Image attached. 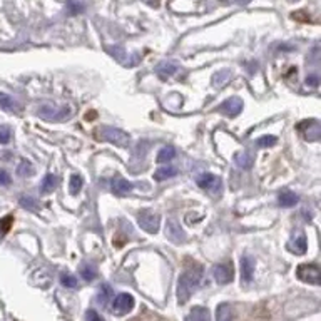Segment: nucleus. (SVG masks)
<instances>
[{
	"label": "nucleus",
	"mask_w": 321,
	"mask_h": 321,
	"mask_svg": "<svg viewBox=\"0 0 321 321\" xmlns=\"http://www.w3.org/2000/svg\"><path fill=\"white\" fill-rule=\"evenodd\" d=\"M186 321H211V313L204 306H194L188 313Z\"/></svg>",
	"instance_id": "13"
},
{
	"label": "nucleus",
	"mask_w": 321,
	"mask_h": 321,
	"mask_svg": "<svg viewBox=\"0 0 321 321\" xmlns=\"http://www.w3.org/2000/svg\"><path fill=\"white\" fill-rule=\"evenodd\" d=\"M296 276L303 283L321 286V268L314 264H300L296 270Z\"/></svg>",
	"instance_id": "3"
},
{
	"label": "nucleus",
	"mask_w": 321,
	"mask_h": 321,
	"mask_svg": "<svg viewBox=\"0 0 321 321\" xmlns=\"http://www.w3.org/2000/svg\"><path fill=\"white\" fill-rule=\"evenodd\" d=\"M12 222H14L12 216H6L4 220H0V238H4L7 234L8 230H10V226H12Z\"/></svg>",
	"instance_id": "27"
},
{
	"label": "nucleus",
	"mask_w": 321,
	"mask_h": 321,
	"mask_svg": "<svg viewBox=\"0 0 321 321\" xmlns=\"http://www.w3.org/2000/svg\"><path fill=\"white\" fill-rule=\"evenodd\" d=\"M10 140V129L7 126H2L0 128V144H7Z\"/></svg>",
	"instance_id": "30"
},
{
	"label": "nucleus",
	"mask_w": 321,
	"mask_h": 321,
	"mask_svg": "<svg viewBox=\"0 0 321 321\" xmlns=\"http://www.w3.org/2000/svg\"><path fill=\"white\" fill-rule=\"evenodd\" d=\"M0 107H4V109H7V110L14 109V100L10 99V96L0 92Z\"/></svg>",
	"instance_id": "29"
},
{
	"label": "nucleus",
	"mask_w": 321,
	"mask_h": 321,
	"mask_svg": "<svg viewBox=\"0 0 321 321\" xmlns=\"http://www.w3.org/2000/svg\"><path fill=\"white\" fill-rule=\"evenodd\" d=\"M138 222L144 231L150 232V234H156L160 226V216L152 211H140L138 216Z\"/></svg>",
	"instance_id": "4"
},
{
	"label": "nucleus",
	"mask_w": 321,
	"mask_h": 321,
	"mask_svg": "<svg viewBox=\"0 0 321 321\" xmlns=\"http://www.w3.org/2000/svg\"><path fill=\"white\" fill-rule=\"evenodd\" d=\"M240 271H241V281L244 283H251L252 281V274H254V260L251 256H241L240 260Z\"/></svg>",
	"instance_id": "10"
},
{
	"label": "nucleus",
	"mask_w": 321,
	"mask_h": 321,
	"mask_svg": "<svg viewBox=\"0 0 321 321\" xmlns=\"http://www.w3.org/2000/svg\"><path fill=\"white\" fill-rule=\"evenodd\" d=\"M20 204H22L24 208L32 209V211H36V209H37V204H36V201H34L32 198H22L20 199Z\"/></svg>",
	"instance_id": "33"
},
{
	"label": "nucleus",
	"mask_w": 321,
	"mask_h": 321,
	"mask_svg": "<svg viewBox=\"0 0 321 321\" xmlns=\"http://www.w3.org/2000/svg\"><path fill=\"white\" fill-rule=\"evenodd\" d=\"M110 188H112V191L116 194H119V196H124V194H128L132 191V184H130L128 179H124L122 176H114L112 181H110Z\"/></svg>",
	"instance_id": "12"
},
{
	"label": "nucleus",
	"mask_w": 321,
	"mask_h": 321,
	"mask_svg": "<svg viewBox=\"0 0 321 321\" xmlns=\"http://www.w3.org/2000/svg\"><path fill=\"white\" fill-rule=\"evenodd\" d=\"M276 142H278V139L274 136H262V138L256 140V146H260V148H273Z\"/></svg>",
	"instance_id": "25"
},
{
	"label": "nucleus",
	"mask_w": 321,
	"mask_h": 321,
	"mask_svg": "<svg viewBox=\"0 0 321 321\" xmlns=\"http://www.w3.org/2000/svg\"><path fill=\"white\" fill-rule=\"evenodd\" d=\"M134 304H136V301L129 293H120L116 296L112 301V313L116 316H124L132 311Z\"/></svg>",
	"instance_id": "5"
},
{
	"label": "nucleus",
	"mask_w": 321,
	"mask_h": 321,
	"mask_svg": "<svg viewBox=\"0 0 321 321\" xmlns=\"http://www.w3.org/2000/svg\"><path fill=\"white\" fill-rule=\"evenodd\" d=\"M241 110H242V100L240 97H231V99L221 102V104L218 106V112L224 114L228 118H236V116H240Z\"/></svg>",
	"instance_id": "9"
},
{
	"label": "nucleus",
	"mask_w": 321,
	"mask_h": 321,
	"mask_svg": "<svg viewBox=\"0 0 321 321\" xmlns=\"http://www.w3.org/2000/svg\"><path fill=\"white\" fill-rule=\"evenodd\" d=\"M174 156H176V149H174L172 146H166V148H162L159 150L158 160L159 162H169V160L174 159Z\"/></svg>",
	"instance_id": "21"
},
{
	"label": "nucleus",
	"mask_w": 321,
	"mask_h": 321,
	"mask_svg": "<svg viewBox=\"0 0 321 321\" xmlns=\"http://www.w3.org/2000/svg\"><path fill=\"white\" fill-rule=\"evenodd\" d=\"M178 70H179V67L174 66V64H171V62H164V64H159L158 69H156V72H158V76L160 77V79H164V80L169 79L171 76H176Z\"/></svg>",
	"instance_id": "16"
},
{
	"label": "nucleus",
	"mask_w": 321,
	"mask_h": 321,
	"mask_svg": "<svg viewBox=\"0 0 321 321\" xmlns=\"http://www.w3.org/2000/svg\"><path fill=\"white\" fill-rule=\"evenodd\" d=\"M298 130L303 134L306 140H318L321 139V124L316 120H303L298 124Z\"/></svg>",
	"instance_id": "8"
},
{
	"label": "nucleus",
	"mask_w": 321,
	"mask_h": 321,
	"mask_svg": "<svg viewBox=\"0 0 321 321\" xmlns=\"http://www.w3.org/2000/svg\"><path fill=\"white\" fill-rule=\"evenodd\" d=\"M288 250L293 251L294 254H304L306 250H308V242H306V238L304 236H298L296 240H293L288 244Z\"/></svg>",
	"instance_id": "18"
},
{
	"label": "nucleus",
	"mask_w": 321,
	"mask_h": 321,
	"mask_svg": "<svg viewBox=\"0 0 321 321\" xmlns=\"http://www.w3.org/2000/svg\"><path fill=\"white\" fill-rule=\"evenodd\" d=\"M57 178L54 176V174H47L46 178H44V181H42V189H40V192L42 194H48V192H52L54 189H56L57 186Z\"/></svg>",
	"instance_id": "19"
},
{
	"label": "nucleus",
	"mask_w": 321,
	"mask_h": 321,
	"mask_svg": "<svg viewBox=\"0 0 321 321\" xmlns=\"http://www.w3.org/2000/svg\"><path fill=\"white\" fill-rule=\"evenodd\" d=\"M97 276V273H96V270L92 266H82L80 268V278L82 280H86V281H92Z\"/></svg>",
	"instance_id": "26"
},
{
	"label": "nucleus",
	"mask_w": 321,
	"mask_h": 321,
	"mask_svg": "<svg viewBox=\"0 0 321 321\" xmlns=\"http://www.w3.org/2000/svg\"><path fill=\"white\" fill-rule=\"evenodd\" d=\"M96 138L99 140H107V142L119 146V148H128L130 142V138L128 132L120 130L118 128H107V126H102L96 130Z\"/></svg>",
	"instance_id": "2"
},
{
	"label": "nucleus",
	"mask_w": 321,
	"mask_h": 321,
	"mask_svg": "<svg viewBox=\"0 0 321 321\" xmlns=\"http://www.w3.org/2000/svg\"><path fill=\"white\" fill-rule=\"evenodd\" d=\"M300 201L298 194H294L293 191H290V189H284V191L280 192L278 196V204L281 208H291V206H296Z\"/></svg>",
	"instance_id": "14"
},
{
	"label": "nucleus",
	"mask_w": 321,
	"mask_h": 321,
	"mask_svg": "<svg viewBox=\"0 0 321 321\" xmlns=\"http://www.w3.org/2000/svg\"><path fill=\"white\" fill-rule=\"evenodd\" d=\"M212 276L214 280L218 281L220 284H228L234 280V268H232V262H220L212 268Z\"/></svg>",
	"instance_id": "7"
},
{
	"label": "nucleus",
	"mask_w": 321,
	"mask_h": 321,
	"mask_svg": "<svg viewBox=\"0 0 321 321\" xmlns=\"http://www.w3.org/2000/svg\"><path fill=\"white\" fill-rule=\"evenodd\" d=\"M86 321H104V318H102V316L97 313L96 310H87Z\"/></svg>",
	"instance_id": "32"
},
{
	"label": "nucleus",
	"mask_w": 321,
	"mask_h": 321,
	"mask_svg": "<svg viewBox=\"0 0 321 321\" xmlns=\"http://www.w3.org/2000/svg\"><path fill=\"white\" fill-rule=\"evenodd\" d=\"M198 186L206 189V191H212V189H220L221 188V179L218 176H214L211 172H202L201 176L196 179Z\"/></svg>",
	"instance_id": "11"
},
{
	"label": "nucleus",
	"mask_w": 321,
	"mask_h": 321,
	"mask_svg": "<svg viewBox=\"0 0 321 321\" xmlns=\"http://www.w3.org/2000/svg\"><path fill=\"white\" fill-rule=\"evenodd\" d=\"M8 184H10V176L0 169V186H8Z\"/></svg>",
	"instance_id": "34"
},
{
	"label": "nucleus",
	"mask_w": 321,
	"mask_h": 321,
	"mask_svg": "<svg viewBox=\"0 0 321 321\" xmlns=\"http://www.w3.org/2000/svg\"><path fill=\"white\" fill-rule=\"evenodd\" d=\"M110 296H112V288H110V286H102L100 288V296H99V300L102 301V303H106L107 300L110 298Z\"/></svg>",
	"instance_id": "31"
},
{
	"label": "nucleus",
	"mask_w": 321,
	"mask_h": 321,
	"mask_svg": "<svg viewBox=\"0 0 321 321\" xmlns=\"http://www.w3.org/2000/svg\"><path fill=\"white\" fill-rule=\"evenodd\" d=\"M166 236H168L171 241H176V242H182V240H184V232H182V230L179 228L178 222H174L172 220L168 222Z\"/></svg>",
	"instance_id": "15"
},
{
	"label": "nucleus",
	"mask_w": 321,
	"mask_h": 321,
	"mask_svg": "<svg viewBox=\"0 0 321 321\" xmlns=\"http://www.w3.org/2000/svg\"><path fill=\"white\" fill-rule=\"evenodd\" d=\"M216 321H234L231 304L221 303L220 306H218V310H216Z\"/></svg>",
	"instance_id": "17"
},
{
	"label": "nucleus",
	"mask_w": 321,
	"mask_h": 321,
	"mask_svg": "<svg viewBox=\"0 0 321 321\" xmlns=\"http://www.w3.org/2000/svg\"><path fill=\"white\" fill-rule=\"evenodd\" d=\"M318 84H320V77L318 76H308V77H306V86L316 87Z\"/></svg>",
	"instance_id": "35"
},
{
	"label": "nucleus",
	"mask_w": 321,
	"mask_h": 321,
	"mask_svg": "<svg viewBox=\"0 0 321 321\" xmlns=\"http://www.w3.org/2000/svg\"><path fill=\"white\" fill-rule=\"evenodd\" d=\"M176 174V169L171 168V166H166V168H159L158 171L154 172V179L156 181H166V179L172 178Z\"/></svg>",
	"instance_id": "20"
},
{
	"label": "nucleus",
	"mask_w": 321,
	"mask_h": 321,
	"mask_svg": "<svg viewBox=\"0 0 321 321\" xmlns=\"http://www.w3.org/2000/svg\"><path fill=\"white\" fill-rule=\"evenodd\" d=\"M17 174H18V176H22V178L32 176V174H34V166L28 162V160H22L20 166H18V169H17Z\"/></svg>",
	"instance_id": "24"
},
{
	"label": "nucleus",
	"mask_w": 321,
	"mask_h": 321,
	"mask_svg": "<svg viewBox=\"0 0 321 321\" xmlns=\"http://www.w3.org/2000/svg\"><path fill=\"white\" fill-rule=\"evenodd\" d=\"M204 276V266L202 264H194L188 270L182 271V274L179 276V281H178V301L179 303H186V301L191 298V294L199 288L201 284V280Z\"/></svg>",
	"instance_id": "1"
},
{
	"label": "nucleus",
	"mask_w": 321,
	"mask_h": 321,
	"mask_svg": "<svg viewBox=\"0 0 321 321\" xmlns=\"http://www.w3.org/2000/svg\"><path fill=\"white\" fill-rule=\"evenodd\" d=\"M82 186H84V179H82L79 174H72L70 176V181H69V188H70V194H79Z\"/></svg>",
	"instance_id": "22"
},
{
	"label": "nucleus",
	"mask_w": 321,
	"mask_h": 321,
	"mask_svg": "<svg viewBox=\"0 0 321 321\" xmlns=\"http://www.w3.org/2000/svg\"><path fill=\"white\" fill-rule=\"evenodd\" d=\"M236 164L240 166L241 169H250L252 166V158H251V154H248V152H241V154H238L236 156Z\"/></svg>",
	"instance_id": "23"
},
{
	"label": "nucleus",
	"mask_w": 321,
	"mask_h": 321,
	"mask_svg": "<svg viewBox=\"0 0 321 321\" xmlns=\"http://www.w3.org/2000/svg\"><path fill=\"white\" fill-rule=\"evenodd\" d=\"M72 112V109L69 106H64V107H50V106H44L40 110H38V116L44 118L46 120H57V122H60V120H64L66 118H69Z\"/></svg>",
	"instance_id": "6"
},
{
	"label": "nucleus",
	"mask_w": 321,
	"mask_h": 321,
	"mask_svg": "<svg viewBox=\"0 0 321 321\" xmlns=\"http://www.w3.org/2000/svg\"><path fill=\"white\" fill-rule=\"evenodd\" d=\"M60 283H62V286H66V288H76V286H77V278H76V276L69 274V273H64L60 276Z\"/></svg>",
	"instance_id": "28"
}]
</instances>
